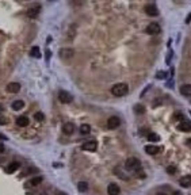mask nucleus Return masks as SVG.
I'll use <instances>...</instances> for the list:
<instances>
[{
  "label": "nucleus",
  "instance_id": "1",
  "mask_svg": "<svg viewBox=\"0 0 191 195\" xmlns=\"http://www.w3.org/2000/svg\"><path fill=\"white\" fill-rule=\"evenodd\" d=\"M127 91H129V87L125 83H118L111 88V92L114 96H125L127 94Z\"/></svg>",
  "mask_w": 191,
  "mask_h": 195
},
{
  "label": "nucleus",
  "instance_id": "2",
  "mask_svg": "<svg viewBox=\"0 0 191 195\" xmlns=\"http://www.w3.org/2000/svg\"><path fill=\"white\" fill-rule=\"evenodd\" d=\"M125 167H126L127 171H137L141 167V163H140L138 159H136V157H129V159L126 160Z\"/></svg>",
  "mask_w": 191,
  "mask_h": 195
},
{
  "label": "nucleus",
  "instance_id": "3",
  "mask_svg": "<svg viewBox=\"0 0 191 195\" xmlns=\"http://www.w3.org/2000/svg\"><path fill=\"white\" fill-rule=\"evenodd\" d=\"M39 11H41V6L39 4H34V6H31L27 10V16L31 18V19H34V18H37L39 15Z\"/></svg>",
  "mask_w": 191,
  "mask_h": 195
},
{
  "label": "nucleus",
  "instance_id": "4",
  "mask_svg": "<svg viewBox=\"0 0 191 195\" xmlns=\"http://www.w3.org/2000/svg\"><path fill=\"white\" fill-rule=\"evenodd\" d=\"M147 34H149V35H157L160 33V26H159V23H150V25H148V27H147Z\"/></svg>",
  "mask_w": 191,
  "mask_h": 195
},
{
  "label": "nucleus",
  "instance_id": "5",
  "mask_svg": "<svg viewBox=\"0 0 191 195\" xmlns=\"http://www.w3.org/2000/svg\"><path fill=\"white\" fill-rule=\"evenodd\" d=\"M144 10H145V12H147L149 16H157L159 15V10H157V7L155 6V4H147Z\"/></svg>",
  "mask_w": 191,
  "mask_h": 195
},
{
  "label": "nucleus",
  "instance_id": "6",
  "mask_svg": "<svg viewBox=\"0 0 191 195\" xmlns=\"http://www.w3.org/2000/svg\"><path fill=\"white\" fill-rule=\"evenodd\" d=\"M121 125V119L118 117H111L107 119V128L108 129H117L118 126Z\"/></svg>",
  "mask_w": 191,
  "mask_h": 195
},
{
  "label": "nucleus",
  "instance_id": "7",
  "mask_svg": "<svg viewBox=\"0 0 191 195\" xmlns=\"http://www.w3.org/2000/svg\"><path fill=\"white\" fill-rule=\"evenodd\" d=\"M58 99H60V102H62V103H70L72 102V95H70L69 92H67V91H60Z\"/></svg>",
  "mask_w": 191,
  "mask_h": 195
},
{
  "label": "nucleus",
  "instance_id": "8",
  "mask_svg": "<svg viewBox=\"0 0 191 195\" xmlns=\"http://www.w3.org/2000/svg\"><path fill=\"white\" fill-rule=\"evenodd\" d=\"M96 146H98L96 141H88V142H86V144L81 145V149H83V150H88V152H94V150L96 149Z\"/></svg>",
  "mask_w": 191,
  "mask_h": 195
},
{
  "label": "nucleus",
  "instance_id": "9",
  "mask_svg": "<svg viewBox=\"0 0 191 195\" xmlns=\"http://www.w3.org/2000/svg\"><path fill=\"white\" fill-rule=\"evenodd\" d=\"M107 191H108V195H118L119 192H121V188H119V186L118 184L111 183V184H108Z\"/></svg>",
  "mask_w": 191,
  "mask_h": 195
},
{
  "label": "nucleus",
  "instance_id": "10",
  "mask_svg": "<svg viewBox=\"0 0 191 195\" xmlns=\"http://www.w3.org/2000/svg\"><path fill=\"white\" fill-rule=\"evenodd\" d=\"M20 91V84L19 83H10L7 86V92L10 94H16Z\"/></svg>",
  "mask_w": 191,
  "mask_h": 195
},
{
  "label": "nucleus",
  "instance_id": "11",
  "mask_svg": "<svg viewBox=\"0 0 191 195\" xmlns=\"http://www.w3.org/2000/svg\"><path fill=\"white\" fill-rule=\"evenodd\" d=\"M30 121L27 117H18L16 118V125L20 126V128H26V126H29Z\"/></svg>",
  "mask_w": 191,
  "mask_h": 195
},
{
  "label": "nucleus",
  "instance_id": "12",
  "mask_svg": "<svg viewBox=\"0 0 191 195\" xmlns=\"http://www.w3.org/2000/svg\"><path fill=\"white\" fill-rule=\"evenodd\" d=\"M73 130H75V125H73V123H70V122H68V123H64L62 131L65 133V134L70 136L72 133H73Z\"/></svg>",
  "mask_w": 191,
  "mask_h": 195
},
{
  "label": "nucleus",
  "instance_id": "13",
  "mask_svg": "<svg viewBox=\"0 0 191 195\" xmlns=\"http://www.w3.org/2000/svg\"><path fill=\"white\" fill-rule=\"evenodd\" d=\"M145 152L148 154H157L160 152V148L156 146V145H147L145 146Z\"/></svg>",
  "mask_w": 191,
  "mask_h": 195
},
{
  "label": "nucleus",
  "instance_id": "14",
  "mask_svg": "<svg viewBox=\"0 0 191 195\" xmlns=\"http://www.w3.org/2000/svg\"><path fill=\"white\" fill-rule=\"evenodd\" d=\"M60 54H61V57H64V58H70L75 54V50L73 49H61Z\"/></svg>",
  "mask_w": 191,
  "mask_h": 195
},
{
  "label": "nucleus",
  "instance_id": "15",
  "mask_svg": "<svg viewBox=\"0 0 191 195\" xmlns=\"http://www.w3.org/2000/svg\"><path fill=\"white\" fill-rule=\"evenodd\" d=\"M180 186L182 187H186V188H187V187H190L191 186V175H186V176H183V178H182L180 179Z\"/></svg>",
  "mask_w": 191,
  "mask_h": 195
},
{
  "label": "nucleus",
  "instance_id": "16",
  "mask_svg": "<svg viewBox=\"0 0 191 195\" xmlns=\"http://www.w3.org/2000/svg\"><path fill=\"white\" fill-rule=\"evenodd\" d=\"M178 129H179L180 131H191V122L183 121L180 125L178 126Z\"/></svg>",
  "mask_w": 191,
  "mask_h": 195
},
{
  "label": "nucleus",
  "instance_id": "17",
  "mask_svg": "<svg viewBox=\"0 0 191 195\" xmlns=\"http://www.w3.org/2000/svg\"><path fill=\"white\" fill-rule=\"evenodd\" d=\"M180 92H182V95H184V96H191V84L183 86L180 88Z\"/></svg>",
  "mask_w": 191,
  "mask_h": 195
},
{
  "label": "nucleus",
  "instance_id": "18",
  "mask_svg": "<svg viewBox=\"0 0 191 195\" xmlns=\"http://www.w3.org/2000/svg\"><path fill=\"white\" fill-rule=\"evenodd\" d=\"M19 167H20L19 163H11L10 165L7 167V170H6V171H7V173H14L16 170H18V168H19Z\"/></svg>",
  "mask_w": 191,
  "mask_h": 195
},
{
  "label": "nucleus",
  "instance_id": "19",
  "mask_svg": "<svg viewBox=\"0 0 191 195\" xmlns=\"http://www.w3.org/2000/svg\"><path fill=\"white\" fill-rule=\"evenodd\" d=\"M23 106H25L23 100H15V102L12 103V109L15 110V111H19L20 109H23Z\"/></svg>",
  "mask_w": 191,
  "mask_h": 195
},
{
  "label": "nucleus",
  "instance_id": "20",
  "mask_svg": "<svg viewBox=\"0 0 191 195\" xmlns=\"http://www.w3.org/2000/svg\"><path fill=\"white\" fill-rule=\"evenodd\" d=\"M80 131H81V134H88L89 131H91V126L88 123H83V125L80 126Z\"/></svg>",
  "mask_w": 191,
  "mask_h": 195
},
{
  "label": "nucleus",
  "instance_id": "21",
  "mask_svg": "<svg viewBox=\"0 0 191 195\" xmlns=\"http://www.w3.org/2000/svg\"><path fill=\"white\" fill-rule=\"evenodd\" d=\"M42 183V176H37V178H33L31 180H30L27 184H31V186H38Z\"/></svg>",
  "mask_w": 191,
  "mask_h": 195
},
{
  "label": "nucleus",
  "instance_id": "22",
  "mask_svg": "<svg viewBox=\"0 0 191 195\" xmlns=\"http://www.w3.org/2000/svg\"><path fill=\"white\" fill-rule=\"evenodd\" d=\"M148 140L152 141V142H157V141H160V136L156 134V133H149L148 134Z\"/></svg>",
  "mask_w": 191,
  "mask_h": 195
},
{
  "label": "nucleus",
  "instance_id": "23",
  "mask_svg": "<svg viewBox=\"0 0 191 195\" xmlns=\"http://www.w3.org/2000/svg\"><path fill=\"white\" fill-rule=\"evenodd\" d=\"M87 188H88V184H87L86 182H80L79 184H77V190H79L80 192H86Z\"/></svg>",
  "mask_w": 191,
  "mask_h": 195
},
{
  "label": "nucleus",
  "instance_id": "24",
  "mask_svg": "<svg viewBox=\"0 0 191 195\" xmlns=\"http://www.w3.org/2000/svg\"><path fill=\"white\" fill-rule=\"evenodd\" d=\"M30 54H31L33 57H35V58H39V57H41V53H39V48H37V46L31 48V51H30Z\"/></svg>",
  "mask_w": 191,
  "mask_h": 195
},
{
  "label": "nucleus",
  "instance_id": "25",
  "mask_svg": "<svg viewBox=\"0 0 191 195\" xmlns=\"http://www.w3.org/2000/svg\"><path fill=\"white\" fill-rule=\"evenodd\" d=\"M44 118H45V115L42 114L41 111H39V112H35V114H34V119H35V121L41 122V121H44Z\"/></svg>",
  "mask_w": 191,
  "mask_h": 195
},
{
  "label": "nucleus",
  "instance_id": "26",
  "mask_svg": "<svg viewBox=\"0 0 191 195\" xmlns=\"http://www.w3.org/2000/svg\"><path fill=\"white\" fill-rule=\"evenodd\" d=\"M167 172H168L169 175H174V173H176V167H172V165L167 167Z\"/></svg>",
  "mask_w": 191,
  "mask_h": 195
},
{
  "label": "nucleus",
  "instance_id": "27",
  "mask_svg": "<svg viewBox=\"0 0 191 195\" xmlns=\"http://www.w3.org/2000/svg\"><path fill=\"white\" fill-rule=\"evenodd\" d=\"M166 77V72H159L157 73V79H164Z\"/></svg>",
  "mask_w": 191,
  "mask_h": 195
},
{
  "label": "nucleus",
  "instance_id": "28",
  "mask_svg": "<svg viewBox=\"0 0 191 195\" xmlns=\"http://www.w3.org/2000/svg\"><path fill=\"white\" fill-rule=\"evenodd\" d=\"M6 123H7L6 118L4 117H0V125H6Z\"/></svg>",
  "mask_w": 191,
  "mask_h": 195
},
{
  "label": "nucleus",
  "instance_id": "29",
  "mask_svg": "<svg viewBox=\"0 0 191 195\" xmlns=\"http://www.w3.org/2000/svg\"><path fill=\"white\" fill-rule=\"evenodd\" d=\"M136 112H144V107H141V106L138 107L137 106V107H136Z\"/></svg>",
  "mask_w": 191,
  "mask_h": 195
},
{
  "label": "nucleus",
  "instance_id": "30",
  "mask_svg": "<svg viewBox=\"0 0 191 195\" xmlns=\"http://www.w3.org/2000/svg\"><path fill=\"white\" fill-rule=\"evenodd\" d=\"M175 118H176V119H183V115H182L180 112H176V114H175Z\"/></svg>",
  "mask_w": 191,
  "mask_h": 195
},
{
  "label": "nucleus",
  "instance_id": "31",
  "mask_svg": "<svg viewBox=\"0 0 191 195\" xmlns=\"http://www.w3.org/2000/svg\"><path fill=\"white\" fill-rule=\"evenodd\" d=\"M3 152H4V145L0 142V153H3Z\"/></svg>",
  "mask_w": 191,
  "mask_h": 195
},
{
  "label": "nucleus",
  "instance_id": "32",
  "mask_svg": "<svg viewBox=\"0 0 191 195\" xmlns=\"http://www.w3.org/2000/svg\"><path fill=\"white\" fill-rule=\"evenodd\" d=\"M191 22V12H190V15L187 16V19H186V23H190Z\"/></svg>",
  "mask_w": 191,
  "mask_h": 195
},
{
  "label": "nucleus",
  "instance_id": "33",
  "mask_svg": "<svg viewBox=\"0 0 191 195\" xmlns=\"http://www.w3.org/2000/svg\"><path fill=\"white\" fill-rule=\"evenodd\" d=\"M0 140H7V137L4 134H1V133H0Z\"/></svg>",
  "mask_w": 191,
  "mask_h": 195
},
{
  "label": "nucleus",
  "instance_id": "34",
  "mask_svg": "<svg viewBox=\"0 0 191 195\" xmlns=\"http://www.w3.org/2000/svg\"><path fill=\"white\" fill-rule=\"evenodd\" d=\"M49 57H50V51H49V50H46V58H48V60H49Z\"/></svg>",
  "mask_w": 191,
  "mask_h": 195
},
{
  "label": "nucleus",
  "instance_id": "35",
  "mask_svg": "<svg viewBox=\"0 0 191 195\" xmlns=\"http://www.w3.org/2000/svg\"><path fill=\"white\" fill-rule=\"evenodd\" d=\"M172 195H182V194H180V192H179V191H175V192H174V194H172Z\"/></svg>",
  "mask_w": 191,
  "mask_h": 195
},
{
  "label": "nucleus",
  "instance_id": "36",
  "mask_svg": "<svg viewBox=\"0 0 191 195\" xmlns=\"http://www.w3.org/2000/svg\"><path fill=\"white\" fill-rule=\"evenodd\" d=\"M187 144H188V145H190V146H191V138H190V140L187 141Z\"/></svg>",
  "mask_w": 191,
  "mask_h": 195
},
{
  "label": "nucleus",
  "instance_id": "37",
  "mask_svg": "<svg viewBox=\"0 0 191 195\" xmlns=\"http://www.w3.org/2000/svg\"><path fill=\"white\" fill-rule=\"evenodd\" d=\"M1 110H3V106H1V104H0V111H1Z\"/></svg>",
  "mask_w": 191,
  "mask_h": 195
},
{
  "label": "nucleus",
  "instance_id": "38",
  "mask_svg": "<svg viewBox=\"0 0 191 195\" xmlns=\"http://www.w3.org/2000/svg\"><path fill=\"white\" fill-rule=\"evenodd\" d=\"M157 195H166V194H163V192H161V194H157Z\"/></svg>",
  "mask_w": 191,
  "mask_h": 195
},
{
  "label": "nucleus",
  "instance_id": "39",
  "mask_svg": "<svg viewBox=\"0 0 191 195\" xmlns=\"http://www.w3.org/2000/svg\"><path fill=\"white\" fill-rule=\"evenodd\" d=\"M57 195H65V194H61V192H60V194H57Z\"/></svg>",
  "mask_w": 191,
  "mask_h": 195
}]
</instances>
